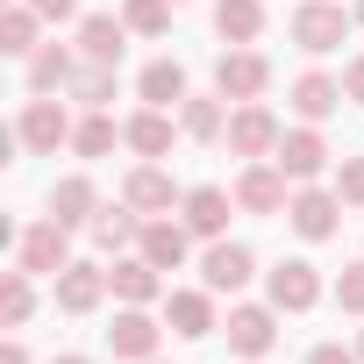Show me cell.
<instances>
[{
  "label": "cell",
  "mask_w": 364,
  "mask_h": 364,
  "mask_svg": "<svg viewBox=\"0 0 364 364\" xmlns=\"http://www.w3.org/2000/svg\"><path fill=\"white\" fill-rule=\"evenodd\" d=\"M186 236H193L186 222H164V215H150V222H143V243H136V250H143V257H150L157 272H178V264H186Z\"/></svg>",
  "instance_id": "obj_16"
},
{
  "label": "cell",
  "mask_w": 364,
  "mask_h": 364,
  "mask_svg": "<svg viewBox=\"0 0 364 364\" xmlns=\"http://www.w3.org/2000/svg\"><path fill=\"white\" fill-rule=\"evenodd\" d=\"M343 100H350V93H343V79H328V72H300V79H293V114H300V122H328Z\"/></svg>",
  "instance_id": "obj_12"
},
{
  "label": "cell",
  "mask_w": 364,
  "mask_h": 364,
  "mask_svg": "<svg viewBox=\"0 0 364 364\" xmlns=\"http://www.w3.org/2000/svg\"><path fill=\"white\" fill-rule=\"evenodd\" d=\"M215 86H222V100H257L264 86H272V65L257 58V50H222V65H215Z\"/></svg>",
  "instance_id": "obj_6"
},
{
  "label": "cell",
  "mask_w": 364,
  "mask_h": 364,
  "mask_svg": "<svg viewBox=\"0 0 364 364\" xmlns=\"http://www.w3.org/2000/svg\"><path fill=\"white\" fill-rule=\"evenodd\" d=\"M122 136H129V150L164 157V150H171V114H164V107H143V114H129V122H122Z\"/></svg>",
  "instance_id": "obj_23"
},
{
  "label": "cell",
  "mask_w": 364,
  "mask_h": 364,
  "mask_svg": "<svg viewBox=\"0 0 364 364\" xmlns=\"http://www.w3.org/2000/svg\"><path fill=\"white\" fill-rule=\"evenodd\" d=\"M272 164L293 178V186H307V178H321V164H328V143H321L314 129H286L279 150H272Z\"/></svg>",
  "instance_id": "obj_8"
},
{
  "label": "cell",
  "mask_w": 364,
  "mask_h": 364,
  "mask_svg": "<svg viewBox=\"0 0 364 364\" xmlns=\"http://www.w3.org/2000/svg\"><path fill=\"white\" fill-rule=\"evenodd\" d=\"M157 336H164V328H157L143 307H129V314H114L107 350H114V357H129V364H150V357H157Z\"/></svg>",
  "instance_id": "obj_11"
},
{
  "label": "cell",
  "mask_w": 364,
  "mask_h": 364,
  "mask_svg": "<svg viewBox=\"0 0 364 364\" xmlns=\"http://www.w3.org/2000/svg\"><path fill=\"white\" fill-rule=\"evenodd\" d=\"M50 364H86V357H50Z\"/></svg>",
  "instance_id": "obj_39"
},
{
  "label": "cell",
  "mask_w": 364,
  "mask_h": 364,
  "mask_svg": "<svg viewBox=\"0 0 364 364\" xmlns=\"http://www.w3.org/2000/svg\"><path fill=\"white\" fill-rule=\"evenodd\" d=\"M100 293H107V272H100V264H79V257H72V264L58 272V307H65V314H93Z\"/></svg>",
  "instance_id": "obj_14"
},
{
  "label": "cell",
  "mask_w": 364,
  "mask_h": 364,
  "mask_svg": "<svg viewBox=\"0 0 364 364\" xmlns=\"http://www.w3.org/2000/svg\"><path fill=\"white\" fill-rule=\"evenodd\" d=\"M79 72H72V50H58V43H36V58H29V93H58V86H72Z\"/></svg>",
  "instance_id": "obj_26"
},
{
  "label": "cell",
  "mask_w": 364,
  "mask_h": 364,
  "mask_svg": "<svg viewBox=\"0 0 364 364\" xmlns=\"http://www.w3.org/2000/svg\"><path fill=\"white\" fill-rule=\"evenodd\" d=\"M122 200H129L136 215H171L178 186H171V171H157V164H136V171H129V186H122Z\"/></svg>",
  "instance_id": "obj_15"
},
{
  "label": "cell",
  "mask_w": 364,
  "mask_h": 364,
  "mask_svg": "<svg viewBox=\"0 0 364 364\" xmlns=\"http://www.w3.org/2000/svg\"><path fill=\"white\" fill-rule=\"evenodd\" d=\"M178 129H186L193 143H215V136L229 129V114H222V100H208V93H186V100H178Z\"/></svg>",
  "instance_id": "obj_25"
},
{
  "label": "cell",
  "mask_w": 364,
  "mask_h": 364,
  "mask_svg": "<svg viewBox=\"0 0 364 364\" xmlns=\"http://www.w3.org/2000/svg\"><path fill=\"white\" fill-rule=\"evenodd\" d=\"M286 186H293V178H286L279 164H257V157H250V171L236 178V208H243V215H286V208H293Z\"/></svg>",
  "instance_id": "obj_5"
},
{
  "label": "cell",
  "mask_w": 364,
  "mask_h": 364,
  "mask_svg": "<svg viewBox=\"0 0 364 364\" xmlns=\"http://www.w3.org/2000/svg\"><path fill=\"white\" fill-rule=\"evenodd\" d=\"M0 364H29V350H22V343L8 336V350H0Z\"/></svg>",
  "instance_id": "obj_38"
},
{
  "label": "cell",
  "mask_w": 364,
  "mask_h": 364,
  "mask_svg": "<svg viewBox=\"0 0 364 364\" xmlns=\"http://www.w3.org/2000/svg\"><path fill=\"white\" fill-rule=\"evenodd\" d=\"M122 22L136 36H164L171 29V0H122Z\"/></svg>",
  "instance_id": "obj_31"
},
{
  "label": "cell",
  "mask_w": 364,
  "mask_h": 364,
  "mask_svg": "<svg viewBox=\"0 0 364 364\" xmlns=\"http://www.w3.org/2000/svg\"><path fill=\"white\" fill-rule=\"evenodd\" d=\"M150 364H157V357H150Z\"/></svg>",
  "instance_id": "obj_43"
},
{
  "label": "cell",
  "mask_w": 364,
  "mask_h": 364,
  "mask_svg": "<svg viewBox=\"0 0 364 364\" xmlns=\"http://www.w3.org/2000/svg\"><path fill=\"white\" fill-rule=\"evenodd\" d=\"M357 357H364V336H357Z\"/></svg>",
  "instance_id": "obj_41"
},
{
  "label": "cell",
  "mask_w": 364,
  "mask_h": 364,
  "mask_svg": "<svg viewBox=\"0 0 364 364\" xmlns=\"http://www.w3.org/2000/svg\"><path fill=\"white\" fill-rule=\"evenodd\" d=\"M336 193H343V208H364V157H343V171H336Z\"/></svg>",
  "instance_id": "obj_33"
},
{
  "label": "cell",
  "mask_w": 364,
  "mask_h": 364,
  "mask_svg": "<svg viewBox=\"0 0 364 364\" xmlns=\"http://www.w3.org/2000/svg\"><path fill=\"white\" fill-rule=\"evenodd\" d=\"M222 136H229V150H236V157H272L286 129H279V114H272L264 100H236V114H229V129H222Z\"/></svg>",
  "instance_id": "obj_3"
},
{
  "label": "cell",
  "mask_w": 364,
  "mask_h": 364,
  "mask_svg": "<svg viewBox=\"0 0 364 364\" xmlns=\"http://www.w3.org/2000/svg\"><path fill=\"white\" fill-rule=\"evenodd\" d=\"M357 22H364V0H357Z\"/></svg>",
  "instance_id": "obj_40"
},
{
  "label": "cell",
  "mask_w": 364,
  "mask_h": 364,
  "mask_svg": "<svg viewBox=\"0 0 364 364\" xmlns=\"http://www.w3.org/2000/svg\"><path fill=\"white\" fill-rule=\"evenodd\" d=\"M114 143H129V136H122V129L107 122V107H93V114H86V122L72 129V150H79V157H107Z\"/></svg>",
  "instance_id": "obj_29"
},
{
  "label": "cell",
  "mask_w": 364,
  "mask_h": 364,
  "mask_svg": "<svg viewBox=\"0 0 364 364\" xmlns=\"http://www.w3.org/2000/svg\"><path fill=\"white\" fill-rule=\"evenodd\" d=\"M15 250H22V272H43V279H58V272L72 264V229L50 215V222L22 229V236H15Z\"/></svg>",
  "instance_id": "obj_4"
},
{
  "label": "cell",
  "mask_w": 364,
  "mask_h": 364,
  "mask_svg": "<svg viewBox=\"0 0 364 364\" xmlns=\"http://www.w3.org/2000/svg\"><path fill=\"white\" fill-rule=\"evenodd\" d=\"M107 286H114V300H129V307H143V300H157V293H164V279H157V264H150L143 250H136V257H114Z\"/></svg>",
  "instance_id": "obj_19"
},
{
  "label": "cell",
  "mask_w": 364,
  "mask_h": 364,
  "mask_svg": "<svg viewBox=\"0 0 364 364\" xmlns=\"http://www.w3.org/2000/svg\"><path fill=\"white\" fill-rule=\"evenodd\" d=\"M29 8H36L43 22H72V8H79V0H29Z\"/></svg>",
  "instance_id": "obj_37"
},
{
  "label": "cell",
  "mask_w": 364,
  "mask_h": 364,
  "mask_svg": "<svg viewBox=\"0 0 364 364\" xmlns=\"http://www.w3.org/2000/svg\"><path fill=\"white\" fill-rule=\"evenodd\" d=\"M50 215L65 222V229H79V222H93L100 215V200H93V178H58V186H50Z\"/></svg>",
  "instance_id": "obj_22"
},
{
  "label": "cell",
  "mask_w": 364,
  "mask_h": 364,
  "mask_svg": "<svg viewBox=\"0 0 364 364\" xmlns=\"http://www.w3.org/2000/svg\"><path fill=\"white\" fill-rule=\"evenodd\" d=\"M114 72H122V65H86V72L72 79V93H79L86 107H107V100H114Z\"/></svg>",
  "instance_id": "obj_32"
},
{
  "label": "cell",
  "mask_w": 364,
  "mask_h": 364,
  "mask_svg": "<svg viewBox=\"0 0 364 364\" xmlns=\"http://www.w3.org/2000/svg\"><path fill=\"white\" fill-rule=\"evenodd\" d=\"M215 29H222L229 43H257V29H264V0H215Z\"/></svg>",
  "instance_id": "obj_24"
},
{
  "label": "cell",
  "mask_w": 364,
  "mask_h": 364,
  "mask_svg": "<svg viewBox=\"0 0 364 364\" xmlns=\"http://www.w3.org/2000/svg\"><path fill=\"white\" fill-rule=\"evenodd\" d=\"M279 343V307H236L229 314V350L250 364V357H272Z\"/></svg>",
  "instance_id": "obj_10"
},
{
  "label": "cell",
  "mask_w": 364,
  "mask_h": 364,
  "mask_svg": "<svg viewBox=\"0 0 364 364\" xmlns=\"http://www.w3.org/2000/svg\"><path fill=\"white\" fill-rule=\"evenodd\" d=\"M343 93L364 107V58H350V65H343Z\"/></svg>",
  "instance_id": "obj_36"
},
{
  "label": "cell",
  "mask_w": 364,
  "mask_h": 364,
  "mask_svg": "<svg viewBox=\"0 0 364 364\" xmlns=\"http://www.w3.org/2000/svg\"><path fill=\"white\" fill-rule=\"evenodd\" d=\"M136 93H143V107H171V100H186V65H178V58H157V65H143Z\"/></svg>",
  "instance_id": "obj_21"
},
{
  "label": "cell",
  "mask_w": 364,
  "mask_h": 364,
  "mask_svg": "<svg viewBox=\"0 0 364 364\" xmlns=\"http://www.w3.org/2000/svg\"><path fill=\"white\" fill-rule=\"evenodd\" d=\"M250 364H257V357H250Z\"/></svg>",
  "instance_id": "obj_42"
},
{
  "label": "cell",
  "mask_w": 364,
  "mask_h": 364,
  "mask_svg": "<svg viewBox=\"0 0 364 364\" xmlns=\"http://www.w3.org/2000/svg\"><path fill=\"white\" fill-rule=\"evenodd\" d=\"M15 143H22V150H36V157H50L58 143H72V114H65V107H58L50 93H36V100H22Z\"/></svg>",
  "instance_id": "obj_2"
},
{
  "label": "cell",
  "mask_w": 364,
  "mask_h": 364,
  "mask_svg": "<svg viewBox=\"0 0 364 364\" xmlns=\"http://www.w3.org/2000/svg\"><path fill=\"white\" fill-rule=\"evenodd\" d=\"M29 279H36V272H8V279H0V321H8V328H22V321H29V307H36Z\"/></svg>",
  "instance_id": "obj_30"
},
{
  "label": "cell",
  "mask_w": 364,
  "mask_h": 364,
  "mask_svg": "<svg viewBox=\"0 0 364 364\" xmlns=\"http://www.w3.org/2000/svg\"><path fill=\"white\" fill-rule=\"evenodd\" d=\"M336 215H343V193H321V186H300L293 208H286V222H293L307 243H328V236H336Z\"/></svg>",
  "instance_id": "obj_9"
},
{
  "label": "cell",
  "mask_w": 364,
  "mask_h": 364,
  "mask_svg": "<svg viewBox=\"0 0 364 364\" xmlns=\"http://www.w3.org/2000/svg\"><path fill=\"white\" fill-rule=\"evenodd\" d=\"M307 364H357V350H343V343H321V350H307Z\"/></svg>",
  "instance_id": "obj_35"
},
{
  "label": "cell",
  "mask_w": 364,
  "mask_h": 364,
  "mask_svg": "<svg viewBox=\"0 0 364 364\" xmlns=\"http://www.w3.org/2000/svg\"><path fill=\"white\" fill-rule=\"evenodd\" d=\"M36 22H43V15L15 0V8L0 15V50H8V58H36Z\"/></svg>",
  "instance_id": "obj_28"
},
{
  "label": "cell",
  "mask_w": 364,
  "mask_h": 364,
  "mask_svg": "<svg viewBox=\"0 0 364 364\" xmlns=\"http://www.w3.org/2000/svg\"><path fill=\"white\" fill-rule=\"evenodd\" d=\"M164 321L178 336H215V293L208 286L200 293H164Z\"/></svg>",
  "instance_id": "obj_20"
},
{
  "label": "cell",
  "mask_w": 364,
  "mask_h": 364,
  "mask_svg": "<svg viewBox=\"0 0 364 364\" xmlns=\"http://www.w3.org/2000/svg\"><path fill=\"white\" fill-rule=\"evenodd\" d=\"M79 50H86V65H122V50H129V22H114V15H86V22H79Z\"/></svg>",
  "instance_id": "obj_17"
},
{
  "label": "cell",
  "mask_w": 364,
  "mask_h": 364,
  "mask_svg": "<svg viewBox=\"0 0 364 364\" xmlns=\"http://www.w3.org/2000/svg\"><path fill=\"white\" fill-rule=\"evenodd\" d=\"M86 229H93V243H100V250H129V243H143V222H136V208H100Z\"/></svg>",
  "instance_id": "obj_27"
},
{
  "label": "cell",
  "mask_w": 364,
  "mask_h": 364,
  "mask_svg": "<svg viewBox=\"0 0 364 364\" xmlns=\"http://www.w3.org/2000/svg\"><path fill=\"white\" fill-rule=\"evenodd\" d=\"M343 36H350V15L336 8V0H307V8H293V43H300L307 58L343 50Z\"/></svg>",
  "instance_id": "obj_1"
},
{
  "label": "cell",
  "mask_w": 364,
  "mask_h": 364,
  "mask_svg": "<svg viewBox=\"0 0 364 364\" xmlns=\"http://www.w3.org/2000/svg\"><path fill=\"white\" fill-rule=\"evenodd\" d=\"M264 286H272V307H279V314H307V307L321 300V279H314V264H307V257L272 264V279H264Z\"/></svg>",
  "instance_id": "obj_7"
},
{
  "label": "cell",
  "mask_w": 364,
  "mask_h": 364,
  "mask_svg": "<svg viewBox=\"0 0 364 364\" xmlns=\"http://www.w3.org/2000/svg\"><path fill=\"white\" fill-rule=\"evenodd\" d=\"M336 307H343V314H364V264H350V272L336 279Z\"/></svg>",
  "instance_id": "obj_34"
},
{
  "label": "cell",
  "mask_w": 364,
  "mask_h": 364,
  "mask_svg": "<svg viewBox=\"0 0 364 364\" xmlns=\"http://www.w3.org/2000/svg\"><path fill=\"white\" fill-rule=\"evenodd\" d=\"M250 272H257V264H250V250H243V243H215V250L200 257L208 293H243V286H250Z\"/></svg>",
  "instance_id": "obj_13"
},
{
  "label": "cell",
  "mask_w": 364,
  "mask_h": 364,
  "mask_svg": "<svg viewBox=\"0 0 364 364\" xmlns=\"http://www.w3.org/2000/svg\"><path fill=\"white\" fill-rule=\"evenodd\" d=\"M229 208H236V200H229L222 186H193V193H186V229L208 236V243H222V236H229Z\"/></svg>",
  "instance_id": "obj_18"
}]
</instances>
